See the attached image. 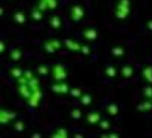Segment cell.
<instances>
[{
    "label": "cell",
    "instance_id": "6da1fadb",
    "mask_svg": "<svg viewBox=\"0 0 152 138\" xmlns=\"http://www.w3.org/2000/svg\"><path fill=\"white\" fill-rule=\"evenodd\" d=\"M9 118H14V114H12V112L0 111V121H2V123H5V121H8Z\"/></svg>",
    "mask_w": 152,
    "mask_h": 138
}]
</instances>
